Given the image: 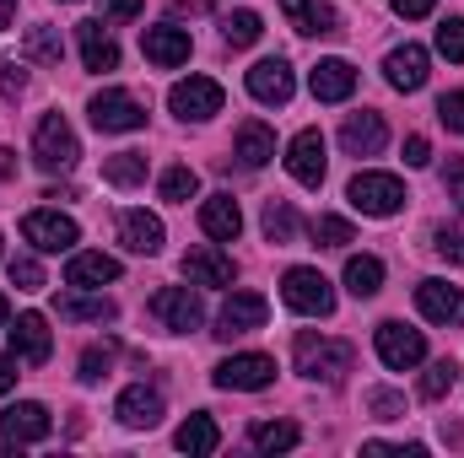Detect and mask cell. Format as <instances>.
Wrapping results in <instances>:
<instances>
[{"mask_svg": "<svg viewBox=\"0 0 464 458\" xmlns=\"http://www.w3.org/2000/svg\"><path fill=\"white\" fill-rule=\"evenodd\" d=\"M76 157H82V140H76V129L65 124V114L38 119V129H33V162H38L44 173H71Z\"/></svg>", "mask_w": 464, "mask_h": 458, "instance_id": "1", "label": "cell"}, {"mask_svg": "<svg viewBox=\"0 0 464 458\" xmlns=\"http://www.w3.org/2000/svg\"><path fill=\"white\" fill-rule=\"evenodd\" d=\"M281 302H286L292 313H303V319H330V313H335V286H330L319 270L297 264V270L281 275Z\"/></svg>", "mask_w": 464, "mask_h": 458, "instance_id": "2", "label": "cell"}, {"mask_svg": "<svg viewBox=\"0 0 464 458\" xmlns=\"http://www.w3.org/2000/svg\"><path fill=\"white\" fill-rule=\"evenodd\" d=\"M356 361L346 340H324V335H297V372L314 383H341Z\"/></svg>", "mask_w": 464, "mask_h": 458, "instance_id": "3", "label": "cell"}, {"mask_svg": "<svg viewBox=\"0 0 464 458\" xmlns=\"http://www.w3.org/2000/svg\"><path fill=\"white\" fill-rule=\"evenodd\" d=\"M346 200L362 211V216H400L405 211V184L394 178V173H356L346 189Z\"/></svg>", "mask_w": 464, "mask_h": 458, "instance_id": "4", "label": "cell"}, {"mask_svg": "<svg viewBox=\"0 0 464 458\" xmlns=\"http://www.w3.org/2000/svg\"><path fill=\"white\" fill-rule=\"evenodd\" d=\"M151 313H157V324L173 329V335H195V329L206 324V302H200L189 286H162V291L151 297Z\"/></svg>", "mask_w": 464, "mask_h": 458, "instance_id": "5", "label": "cell"}, {"mask_svg": "<svg viewBox=\"0 0 464 458\" xmlns=\"http://www.w3.org/2000/svg\"><path fill=\"white\" fill-rule=\"evenodd\" d=\"M372 345H378V361L394 367V372H411V367L427 361V340H421V329H405V324H394V319L372 329Z\"/></svg>", "mask_w": 464, "mask_h": 458, "instance_id": "6", "label": "cell"}, {"mask_svg": "<svg viewBox=\"0 0 464 458\" xmlns=\"http://www.w3.org/2000/svg\"><path fill=\"white\" fill-rule=\"evenodd\" d=\"M222 81H211V76H189V81H173V92H168V109L179 119H195V124H206L211 114H222Z\"/></svg>", "mask_w": 464, "mask_h": 458, "instance_id": "7", "label": "cell"}, {"mask_svg": "<svg viewBox=\"0 0 464 458\" xmlns=\"http://www.w3.org/2000/svg\"><path fill=\"white\" fill-rule=\"evenodd\" d=\"M211 377H217V388H232V394H259L276 383V361L259 350H243V356H227Z\"/></svg>", "mask_w": 464, "mask_h": 458, "instance_id": "8", "label": "cell"}, {"mask_svg": "<svg viewBox=\"0 0 464 458\" xmlns=\"http://www.w3.org/2000/svg\"><path fill=\"white\" fill-rule=\"evenodd\" d=\"M87 114H92V124H98L103 135H130V129L146 124V109H140L124 87H103V92L87 103Z\"/></svg>", "mask_w": 464, "mask_h": 458, "instance_id": "9", "label": "cell"}, {"mask_svg": "<svg viewBox=\"0 0 464 458\" xmlns=\"http://www.w3.org/2000/svg\"><path fill=\"white\" fill-rule=\"evenodd\" d=\"M265 319H270V302L259 297V291H232L227 302H222V313H217V340H237V335H254V329H265Z\"/></svg>", "mask_w": 464, "mask_h": 458, "instance_id": "10", "label": "cell"}, {"mask_svg": "<svg viewBox=\"0 0 464 458\" xmlns=\"http://www.w3.org/2000/svg\"><path fill=\"white\" fill-rule=\"evenodd\" d=\"M22 237L38 248V253H71L76 248V222L65 216V211H27L22 216Z\"/></svg>", "mask_w": 464, "mask_h": 458, "instance_id": "11", "label": "cell"}, {"mask_svg": "<svg viewBox=\"0 0 464 458\" xmlns=\"http://www.w3.org/2000/svg\"><path fill=\"white\" fill-rule=\"evenodd\" d=\"M292 92H297V76H292V65L276 54V60H259L254 71H248V98L254 103H265V109H281V103H292Z\"/></svg>", "mask_w": 464, "mask_h": 458, "instance_id": "12", "label": "cell"}, {"mask_svg": "<svg viewBox=\"0 0 464 458\" xmlns=\"http://www.w3.org/2000/svg\"><path fill=\"white\" fill-rule=\"evenodd\" d=\"M324 135L319 129H297L292 135V146H286V173L303 184V189H319L324 184Z\"/></svg>", "mask_w": 464, "mask_h": 458, "instance_id": "13", "label": "cell"}, {"mask_svg": "<svg viewBox=\"0 0 464 458\" xmlns=\"http://www.w3.org/2000/svg\"><path fill=\"white\" fill-rule=\"evenodd\" d=\"M0 432H5V443H44L49 432H54V421H49V410L44 405H33V399H16V405H5L0 410Z\"/></svg>", "mask_w": 464, "mask_h": 458, "instance_id": "14", "label": "cell"}, {"mask_svg": "<svg viewBox=\"0 0 464 458\" xmlns=\"http://www.w3.org/2000/svg\"><path fill=\"white\" fill-rule=\"evenodd\" d=\"M427 49L421 43H400V49H389V60H383V76H389V87L394 92H421L427 87Z\"/></svg>", "mask_w": 464, "mask_h": 458, "instance_id": "15", "label": "cell"}, {"mask_svg": "<svg viewBox=\"0 0 464 458\" xmlns=\"http://www.w3.org/2000/svg\"><path fill=\"white\" fill-rule=\"evenodd\" d=\"M416 308L427 324H464V291L449 281H421L416 286Z\"/></svg>", "mask_w": 464, "mask_h": 458, "instance_id": "16", "label": "cell"}, {"mask_svg": "<svg viewBox=\"0 0 464 458\" xmlns=\"http://www.w3.org/2000/svg\"><path fill=\"white\" fill-rule=\"evenodd\" d=\"M341 146H346V157H378V151L389 146V124H383V114H372V109L351 114L346 124H341Z\"/></svg>", "mask_w": 464, "mask_h": 458, "instance_id": "17", "label": "cell"}, {"mask_svg": "<svg viewBox=\"0 0 464 458\" xmlns=\"http://www.w3.org/2000/svg\"><path fill=\"white\" fill-rule=\"evenodd\" d=\"M189 49H195V43H189V33H184V27H168V22H162V27H146V33H140V54H146L151 65H162V71L184 65V60H189Z\"/></svg>", "mask_w": 464, "mask_h": 458, "instance_id": "18", "label": "cell"}, {"mask_svg": "<svg viewBox=\"0 0 464 458\" xmlns=\"http://www.w3.org/2000/svg\"><path fill=\"white\" fill-rule=\"evenodd\" d=\"M114 415H119V426H130V432H151V426L162 421V394L146 388V383H135V388L119 394Z\"/></svg>", "mask_w": 464, "mask_h": 458, "instance_id": "19", "label": "cell"}, {"mask_svg": "<svg viewBox=\"0 0 464 458\" xmlns=\"http://www.w3.org/2000/svg\"><path fill=\"white\" fill-rule=\"evenodd\" d=\"M54 350V335H49V319L44 313H22L16 329H11V356H22L27 367H44Z\"/></svg>", "mask_w": 464, "mask_h": 458, "instance_id": "20", "label": "cell"}, {"mask_svg": "<svg viewBox=\"0 0 464 458\" xmlns=\"http://www.w3.org/2000/svg\"><path fill=\"white\" fill-rule=\"evenodd\" d=\"M281 11H286V22H292L297 33H308V38H330V33H341V11L324 5V0H281Z\"/></svg>", "mask_w": 464, "mask_h": 458, "instance_id": "21", "label": "cell"}, {"mask_svg": "<svg viewBox=\"0 0 464 458\" xmlns=\"http://www.w3.org/2000/svg\"><path fill=\"white\" fill-rule=\"evenodd\" d=\"M308 87H314L319 103H346L351 92H356V71H351V60H319L314 76H308Z\"/></svg>", "mask_w": 464, "mask_h": 458, "instance_id": "22", "label": "cell"}, {"mask_svg": "<svg viewBox=\"0 0 464 458\" xmlns=\"http://www.w3.org/2000/svg\"><path fill=\"white\" fill-rule=\"evenodd\" d=\"M76 38H82V65H87V71H98V76H103V71H119V43L103 22H82Z\"/></svg>", "mask_w": 464, "mask_h": 458, "instance_id": "23", "label": "cell"}, {"mask_svg": "<svg viewBox=\"0 0 464 458\" xmlns=\"http://www.w3.org/2000/svg\"><path fill=\"white\" fill-rule=\"evenodd\" d=\"M184 275H189L195 286H232L237 264H232L222 248H189V253H184Z\"/></svg>", "mask_w": 464, "mask_h": 458, "instance_id": "24", "label": "cell"}, {"mask_svg": "<svg viewBox=\"0 0 464 458\" xmlns=\"http://www.w3.org/2000/svg\"><path fill=\"white\" fill-rule=\"evenodd\" d=\"M109 281H119V259L114 253H71V264H65V286L87 291V286H109Z\"/></svg>", "mask_w": 464, "mask_h": 458, "instance_id": "25", "label": "cell"}, {"mask_svg": "<svg viewBox=\"0 0 464 458\" xmlns=\"http://www.w3.org/2000/svg\"><path fill=\"white\" fill-rule=\"evenodd\" d=\"M200 227L211 243H232L237 232H243V211H237V200L232 195H211L206 205H200Z\"/></svg>", "mask_w": 464, "mask_h": 458, "instance_id": "26", "label": "cell"}, {"mask_svg": "<svg viewBox=\"0 0 464 458\" xmlns=\"http://www.w3.org/2000/svg\"><path fill=\"white\" fill-rule=\"evenodd\" d=\"M119 243L130 253H162V222L146 216V211H124L119 216Z\"/></svg>", "mask_w": 464, "mask_h": 458, "instance_id": "27", "label": "cell"}, {"mask_svg": "<svg viewBox=\"0 0 464 458\" xmlns=\"http://www.w3.org/2000/svg\"><path fill=\"white\" fill-rule=\"evenodd\" d=\"M60 319H71V324H114L119 308L109 297H82V291H65L60 297Z\"/></svg>", "mask_w": 464, "mask_h": 458, "instance_id": "28", "label": "cell"}, {"mask_svg": "<svg viewBox=\"0 0 464 458\" xmlns=\"http://www.w3.org/2000/svg\"><path fill=\"white\" fill-rule=\"evenodd\" d=\"M270 157H276V135H270V124L248 119V124L237 129V162H243V167H265Z\"/></svg>", "mask_w": 464, "mask_h": 458, "instance_id": "29", "label": "cell"}, {"mask_svg": "<svg viewBox=\"0 0 464 458\" xmlns=\"http://www.w3.org/2000/svg\"><path fill=\"white\" fill-rule=\"evenodd\" d=\"M346 291L351 297H378V291H383V259L351 253L346 259Z\"/></svg>", "mask_w": 464, "mask_h": 458, "instance_id": "30", "label": "cell"}, {"mask_svg": "<svg viewBox=\"0 0 464 458\" xmlns=\"http://www.w3.org/2000/svg\"><path fill=\"white\" fill-rule=\"evenodd\" d=\"M173 443H179V453H217V448H222V432H217V421H211V415H189V421H184V426H179V437H173Z\"/></svg>", "mask_w": 464, "mask_h": 458, "instance_id": "31", "label": "cell"}, {"mask_svg": "<svg viewBox=\"0 0 464 458\" xmlns=\"http://www.w3.org/2000/svg\"><path fill=\"white\" fill-rule=\"evenodd\" d=\"M248 443H254L259 453H292V448L303 443V432H297L292 421H259V426L248 432Z\"/></svg>", "mask_w": 464, "mask_h": 458, "instance_id": "32", "label": "cell"}, {"mask_svg": "<svg viewBox=\"0 0 464 458\" xmlns=\"http://www.w3.org/2000/svg\"><path fill=\"white\" fill-rule=\"evenodd\" d=\"M103 178L119 184V189L146 184V157H140V151H114V157H103Z\"/></svg>", "mask_w": 464, "mask_h": 458, "instance_id": "33", "label": "cell"}, {"mask_svg": "<svg viewBox=\"0 0 464 458\" xmlns=\"http://www.w3.org/2000/svg\"><path fill=\"white\" fill-rule=\"evenodd\" d=\"M297 232H303V222H297V211H292L286 200H270V205H265V237H270L276 248L297 243Z\"/></svg>", "mask_w": 464, "mask_h": 458, "instance_id": "34", "label": "cell"}, {"mask_svg": "<svg viewBox=\"0 0 464 458\" xmlns=\"http://www.w3.org/2000/svg\"><path fill=\"white\" fill-rule=\"evenodd\" d=\"M259 33H265L259 11H232L227 22H222V43H227V49H248V43H259Z\"/></svg>", "mask_w": 464, "mask_h": 458, "instance_id": "35", "label": "cell"}, {"mask_svg": "<svg viewBox=\"0 0 464 458\" xmlns=\"http://www.w3.org/2000/svg\"><path fill=\"white\" fill-rule=\"evenodd\" d=\"M65 43H60V27H27V60L38 65H60Z\"/></svg>", "mask_w": 464, "mask_h": 458, "instance_id": "36", "label": "cell"}, {"mask_svg": "<svg viewBox=\"0 0 464 458\" xmlns=\"http://www.w3.org/2000/svg\"><path fill=\"white\" fill-rule=\"evenodd\" d=\"M157 189H162V200H173V205H189V200H195V189H200V178H195V167H168Z\"/></svg>", "mask_w": 464, "mask_h": 458, "instance_id": "37", "label": "cell"}, {"mask_svg": "<svg viewBox=\"0 0 464 458\" xmlns=\"http://www.w3.org/2000/svg\"><path fill=\"white\" fill-rule=\"evenodd\" d=\"M314 243L319 248H346V243H356V232H351V222H341V216H314Z\"/></svg>", "mask_w": 464, "mask_h": 458, "instance_id": "38", "label": "cell"}, {"mask_svg": "<svg viewBox=\"0 0 464 458\" xmlns=\"http://www.w3.org/2000/svg\"><path fill=\"white\" fill-rule=\"evenodd\" d=\"M109 367H114V345H87V350H82V372H76V377H82V383H103V377H109Z\"/></svg>", "mask_w": 464, "mask_h": 458, "instance_id": "39", "label": "cell"}, {"mask_svg": "<svg viewBox=\"0 0 464 458\" xmlns=\"http://www.w3.org/2000/svg\"><path fill=\"white\" fill-rule=\"evenodd\" d=\"M454 383H459V367H454V361H432L427 377H421V399H443Z\"/></svg>", "mask_w": 464, "mask_h": 458, "instance_id": "40", "label": "cell"}, {"mask_svg": "<svg viewBox=\"0 0 464 458\" xmlns=\"http://www.w3.org/2000/svg\"><path fill=\"white\" fill-rule=\"evenodd\" d=\"M5 270H11V286H16V291H44V270H38L33 253H16Z\"/></svg>", "mask_w": 464, "mask_h": 458, "instance_id": "41", "label": "cell"}, {"mask_svg": "<svg viewBox=\"0 0 464 458\" xmlns=\"http://www.w3.org/2000/svg\"><path fill=\"white\" fill-rule=\"evenodd\" d=\"M438 54L454 60V65H464V16H449V22L438 27Z\"/></svg>", "mask_w": 464, "mask_h": 458, "instance_id": "42", "label": "cell"}, {"mask_svg": "<svg viewBox=\"0 0 464 458\" xmlns=\"http://www.w3.org/2000/svg\"><path fill=\"white\" fill-rule=\"evenodd\" d=\"M22 92H27V71H22L16 60H0V98H11V103H16Z\"/></svg>", "mask_w": 464, "mask_h": 458, "instance_id": "43", "label": "cell"}, {"mask_svg": "<svg viewBox=\"0 0 464 458\" xmlns=\"http://www.w3.org/2000/svg\"><path fill=\"white\" fill-rule=\"evenodd\" d=\"M438 119H443V129L464 135V92H443L438 98Z\"/></svg>", "mask_w": 464, "mask_h": 458, "instance_id": "44", "label": "cell"}, {"mask_svg": "<svg viewBox=\"0 0 464 458\" xmlns=\"http://www.w3.org/2000/svg\"><path fill=\"white\" fill-rule=\"evenodd\" d=\"M449 264H464V227H438V243H432Z\"/></svg>", "mask_w": 464, "mask_h": 458, "instance_id": "45", "label": "cell"}, {"mask_svg": "<svg viewBox=\"0 0 464 458\" xmlns=\"http://www.w3.org/2000/svg\"><path fill=\"white\" fill-rule=\"evenodd\" d=\"M367 405L378 410V421H394V415L405 410V399H400V394H389V388H372V394H367Z\"/></svg>", "mask_w": 464, "mask_h": 458, "instance_id": "46", "label": "cell"}, {"mask_svg": "<svg viewBox=\"0 0 464 458\" xmlns=\"http://www.w3.org/2000/svg\"><path fill=\"white\" fill-rule=\"evenodd\" d=\"M443 184H449V200H454V205L464 211V162H459V157L443 167Z\"/></svg>", "mask_w": 464, "mask_h": 458, "instance_id": "47", "label": "cell"}, {"mask_svg": "<svg viewBox=\"0 0 464 458\" xmlns=\"http://www.w3.org/2000/svg\"><path fill=\"white\" fill-rule=\"evenodd\" d=\"M427 162H432L427 135H411V140H405V167H427Z\"/></svg>", "mask_w": 464, "mask_h": 458, "instance_id": "48", "label": "cell"}, {"mask_svg": "<svg viewBox=\"0 0 464 458\" xmlns=\"http://www.w3.org/2000/svg\"><path fill=\"white\" fill-rule=\"evenodd\" d=\"M389 5H394V16L416 22V16H432V5H438V0H389Z\"/></svg>", "mask_w": 464, "mask_h": 458, "instance_id": "49", "label": "cell"}, {"mask_svg": "<svg viewBox=\"0 0 464 458\" xmlns=\"http://www.w3.org/2000/svg\"><path fill=\"white\" fill-rule=\"evenodd\" d=\"M140 5H146V0H103V11H109V16H119V22L140 16Z\"/></svg>", "mask_w": 464, "mask_h": 458, "instance_id": "50", "label": "cell"}, {"mask_svg": "<svg viewBox=\"0 0 464 458\" xmlns=\"http://www.w3.org/2000/svg\"><path fill=\"white\" fill-rule=\"evenodd\" d=\"M16 388V356H0V394Z\"/></svg>", "mask_w": 464, "mask_h": 458, "instance_id": "51", "label": "cell"}, {"mask_svg": "<svg viewBox=\"0 0 464 458\" xmlns=\"http://www.w3.org/2000/svg\"><path fill=\"white\" fill-rule=\"evenodd\" d=\"M11 178H16V151L0 146V184H11Z\"/></svg>", "mask_w": 464, "mask_h": 458, "instance_id": "52", "label": "cell"}, {"mask_svg": "<svg viewBox=\"0 0 464 458\" xmlns=\"http://www.w3.org/2000/svg\"><path fill=\"white\" fill-rule=\"evenodd\" d=\"M11 16H16V0H0V27H11Z\"/></svg>", "mask_w": 464, "mask_h": 458, "instance_id": "53", "label": "cell"}, {"mask_svg": "<svg viewBox=\"0 0 464 458\" xmlns=\"http://www.w3.org/2000/svg\"><path fill=\"white\" fill-rule=\"evenodd\" d=\"M5 319H11V308H5V297H0V329H5Z\"/></svg>", "mask_w": 464, "mask_h": 458, "instance_id": "54", "label": "cell"}]
</instances>
